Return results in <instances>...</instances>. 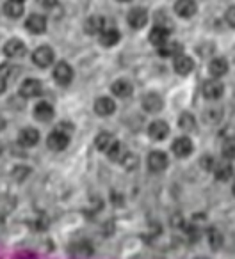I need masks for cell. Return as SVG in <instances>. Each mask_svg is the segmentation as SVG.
<instances>
[{
  "instance_id": "obj_1",
  "label": "cell",
  "mask_w": 235,
  "mask_h": 259,
  "mask_svg": "<svg viewBox=\"0 0 235 259\" xmlns=\"http://www.w3.org/2000/svg\"><path fill=\"white\" fill-rule=\"evenodd\" d=\"M68 144H70V135L57 128H55L47 139V146L52 151H62V149L68 148Z\"/></svg>"
},
{
  "instance_id": "obj_2",
  "label": "cell",
  "mask_w": 235,
  "mask_h": 259,
  "mask_svg": "<svg viewBox=\"0 0 235 259\" xmlns=\"http://www.w3.org/2000/svg\"><path fill=\"white\" fill-rule=\"evenodd\" d=\"M55 54L50 47H40L34 50L32 54V62L38 66V68H48V66L54 62Z\"/></svg>"
},
{
  "instance_id": "obj_3",
  "label": "cell",
  "mask_w": 235,
  "mask_h": 259,
  "mask_svg": "<svg viewBox=\"0 0 235 259\" xmlns=\"http://www.w3.org/2000/svg\"><path fill=\"white\" fill-rule=\"evenodd\" d=\"M54 80L59 83V85H70L73 80V68L68 64V62L61 61L54 68Z\"/></svg>"
},
{
  "instance_id": "obj_4",
  "label": "cell",
  "mask_w": 235,
  "mask_h": 259,
  "mask_svg": "<svg viewBox=\"0 0 235 259\" xmlns=\"http://www.w3.org/2000/svg\"><path fill=\"white\" fill-rule=\"evenodd\" d=\"M202 93H203V96H205L207 100H219V98L223 96V93H224V87L217 78H212V80H207V82H203Z\"/></svg>"
},
{
  "instance_id": "obj_5",
  "label": "cell",
  "mask_w": 235,
  "mask_h": 259,
  "mask_svg": "<svg viewBox=\"0 0 235 259\" xmlns=\"http://www.w3.org/2000/svg\"><path fill=\"white\" fill-rule=\"evenodd\" d=\"M43 93V83L36 78H27L25 82L20 85V94L23 98H36Z\"/></svg>"
},
{
  "instance_id": "obj_6",
  "label": "cell",
  "mask_w": 235,
  "mask_h": 259,
  "mask_svg": "<svg viewBox=\"0 0 235 259\" xmlns=\"http://www.w3.org/2000/svg\"><path fill=\"white\" fill-rule=\"evenodd\" d=\"M127 22L132 29H143L146 25V22H148V13L143 8H134L127 15Z\"/></svg>"
},
{
  "instance_id": "obj_7",
  "label": "cell",
  "mask_w": 235,
  "mask_h": 259,
  "mask_svg": "<svg viewBox=\"0 0 235 259\" xmlns=\"http://www.w3.org/2000/svg\"><path fill=\"white\" fill-rule=\"evenodd\" d=\"M167 167V155L162 151H152L148 155V169L152 172H162Z\"/></svg>"
},
{
  "instance_id": "obj_8",
  "label": "cell",
  "mask_w": 235,
  "mask_h": 259,
  "mask_svg": "<svg viewBox=\"0 0 235 259\" xmlns=\"http://www.w3.org/2000/svg\"><path fill=\"white\" fill-rule=\"evenodd\" d=\"M196 11H198V6L194 0H177V4H175V13L180 18H192Z\"/></svg>"
},
{
  "instance_id": "obj_9",
  "label": "cell",
  "mask_w": 235,
  "mask_h": 259,
  "mask_svg": "<svg viewBox=\"0 0 235 259\" xmlns=\"http://www.w3.org/2000/svg\"><path fill=\"white\" fill-rule=\"evenodd\" d=\"M173 68H175V71H177L178 75L185 76V75H189L192 69H194V61H192L189 55L180 54V55H177V57H175Z\"/></svg>"
},
{
  "instance_id": "obj_10",
  "label": "cell",
  "mask_w": 235,
  "mask_h": 259,
  "mask_svg": "<svg viewBox=\"0 0 235 259\" xmlns=\"http://www.w3.org/2000/svg\"><path fill=\"white\" fill-rule=\"evenodd\" d=\"M148 135L153 141H164L170 135V126H167L166 121H160V119L159 121H153L148 126Z\"/></svg>"
},
{
  "instance_id": "obj_11",
  "label": "cell",
  "mask_w": 235,
  "mask_h": 259,
  "mask_svg": "<svg viewBox=\"0 0 235 259\" xmlns=\"http://www.w3.org/2000/svg\"><path fill=\"white\" fill-rule=\"evenodd\" d=\"M164 107V101L162 98L159 96V94L155 93H148L143 96V108H145L146 112H152V114H155V112L162 110Z\"/></svg>"
},
{
  "instance_id": "obj_12",
  "label": "cell",
  "mask_w": 235,
  "mask_h": 259,
  "mask_svg": "<svg viewBox=\"0 0 235 259\" xmlns=\"http://www.w3.org/2000/svg\"><path fill=\"white\" fill-rule=\"evenodd\" d=\"M171 149H173V153L178 156V158H185V156H189L192 153L191 139H189V137H178L177 141L173 142Z\"/></svg>"
},
{
  "instance_id": "obj_13",
  "label": "cell",
  "mask_w": 235,
  "mask_h": 259,
  "mask_svg": "<svg viewBox=\"0 0 235 259\" xmlns=\"http://www.w3.org/2000/svg\"><path fill=\"white\" fill-rule=\"evenodd\" d=\"M25 27L32 34H43L47 30V18L41 15H30L25 22Z\"/></svg>"
},
{
  "instance_id": "obj_14",
  "label": "cell",
  "mask_w": 235,
  "mask_h": 259,
  "mask_svg": "<svg viewBox=\"0 0 235 259\" xmlns=\"http://www.w3.org/2000/svg\"><path fill=\"white\" fill-rule=\"evenodd\" d=\"M18 141L25 148H32L40 142V132L36 128H23L18 135Z\"/></svg>"
},
{
  "instance_id": "obj_15",
  "label": "cell",
  "mask_w": 235,
  "mask_h": 259,
  "mask_svg": "<svg viewBox=\"0 0 235 259\" xmlns=\"http://www.w3.org/2000/svg\"><path fill=\"white\" fill-rule=\"evenodd\" d=\"M167 39H170V29H166L162 25H155L152 29V32H150V43L155 45L157 48L166 45Z\"/></svg>"
},
{
  "instance_id": "obj_16",
  "label": "cell",
  "mask_w": 235,
  "mask_h": 259,
  "mask_svg": "<svg viewBox=\"0 0 235 259\" xmlns=\"http://www.w3.org/2000/svg\"><path fill=\"white\" fill-rule=\"evenodd\" d=\"M214 176H216V180L219 181H228L231 176H233V165H231L228 160H223V162L216 163L212 169Z\"/></svg>"
},
{
  "instance_id": "obj_17",
  "label": "cell",
  "mask_w": 235,
  "mask_h": 259,
  "mask_svg": "<svg viewBox=\"0 0 235 259\" xmlns=\"http://www.w3.org/2000/svg\"><path fill=\"white\" fill-rule=\"evenodd\" d=\"M4 54L11 59H18L25 54V45H23L22 39H9L4 45Z\"/></svg>"
},
{
  "instance_id": "obj_18",
  "label": "cell",
  "mask_w": 235,
  "mask_h": 259,
  "mask_svg": "<svg viewBox=\"0 0 235 259\" xmlns=\"http://www.w3.org/2000/svg\"><path fill=\"white\" fill-rule=\"evenodd\" d=\"M34 117L41 122H48L54 117V108H52V105L47 103V101H40V103L34 107Z\"/></svg>"
},
{
  "instance_id": "obj_19",
  "label": "cell",
  "mask_w": 235,
  "mask_h": 259,
  "mask_svg": "<svg viewBox=\"0 0 235 259\" xmlns=\"http://www.w3.org/2000/svg\"><path fill=\"white\" fill-rule=\"evenodd\" d=\"M105 27V18L104 16H91V18H87V22L84 23V30H86V34H89V36H94V34H100L102 30H104Z\"/></svg>"
},
{
  "instance_id": "obj_20",
  "label": "cell",
  "mask_w": 235,
  "mask_h": 259,
  "mask_svg": "<svg viewBox=\"0 0 235 259\" xmlns=\"http://www.w3.org/2000/svg\"><path fill=\"white\" fill-rule=\"evenodd\" d=\"M116 110V103L111 100V98L104 96V98H98L96 101H94V112H96L98 115H111L112 112Z\"/></svg>"
},
{
  "instance_id": "obj_21",
  "label": "cell",
  "mask_w": 235,
  "mask_h": 259,
  "mask_svg": "<svg viewBox=\"0 0 235 259\" xmlns=\"http://www.w3.org/2000/svg\"><path fill=\"white\" fill-rule=\"evenodd\" d=\"M209 73L214 76V78H219V76L226 75V73H228L226 59H223V57L212 59V61H210V64H209Z\"/></svg>"
},
{
  "instance_id": "obj_22",
  "label": "cell",
  "mask_w": 235,
  "mask_h": 259,
  "mask_svg": "<svg viewBox=\"0 0 235 259\" xmlns=\"http://www.w3.org/2000/svg\"><path fill=\"white\" fill-rule=\"evenodd\" d=\"M111 91H112V94L114 96H118V98H127V96H130L132 94V91H134V87H132V83L128 82V80H116L114 83L111 85Z\"/></svg>"
},
{
  "instance_id": "obj_23",
  "label": "cell",
  "mask_w": 235,
  "mask_h": 259,
  "mask_svg": "<svg viewBox=\"0 0 235 259\" xmlns=\"http://www.w3.org/2000/svg\"><path fill=\"white\" fill-rule=\"evenodd\" d=\"M120 41V30L118 29H104L100 32V45L105 48L114 47Z\"/></svg>"
},
{
  "instance_id": "obj_24",
  "label": "cell",
  "mask_w": 235,
  "mask_h": 259,
  "mask_svg": "<svg viewBox=\"0 0 235 259\" xmlns=\"http://www.w3.org/2000/svg\"><path fill=\"white\" fill-rule=\"evenodd\" d=\"M23 11H25V8H23V4L18 2V0H9V2H6V6H4V13L13 20L20 18V16L23 15Z\"/></svg>"
},
{
  "instance_id": "obj_25",
  "label": "cell",
  "mask_w": 235,
  "mask_h": 259,
  "mask_svg": "<svg viewBox=\"0 0 235 259\" xmlns=\"http://www.w3.org/2000/svg\"><path fill=\"white\" fill-rule=\"evenodd\" d=\"M70 250L75 257H89L93 254V247L89 245V241H77L70 247Z\"/></svg>"
},
{
  "instance_id": "obj_26",
  "label": "cell",
  "mask_w": 235,
  "mask_h": 259,
  "mask_svg": "<svg viewBox=\"0 0 235 259\" xmlns=\"http://www.w3.org/2000/svg\"><path fill=\"white\" fill-rule=\"evenodd\" d=\"M114 142H116V139L112 137L111 134H100L96 137V141H94V144H96V149H100V151H104V153H107L109 149L114 146Z\"/></svg>"
},
{
  "instance_id": "obj_27",
  "label": "cell",
  "mask_w": 235,
  "mask_h": 259,
  "mask_svg": "<svg viewBox=\"0 0 235 259\" xmlns=\"http://www.w3.org/2000/svg\"><path fill=\"white\" fill-rule=\"evenodd\" d=\"M182 45L180 43H166L162 45V47H159V54L162 55V57H177V55L182 54Z\"/></svg>"
},
{
  "instance_id": "obj_28",
  "label": "cell",
  "mask_w": 235,
  "mask_h": 259,
  "mask_svg": "<svg viewBox=\"0 0 235 259\" xmlns=\"http://www.w3.org/2000/svg\"><path fill=\"white\" fill-rule=\"evenodd\" d=\"M178 124H180L182 130H187V132H194L196 130V119L192 114H189V112H184V114L180 115V119H178Z\"/></svg>"
},
{
  "instance_id": "obj_29",
  "label": "cell",
  "mask_w": 235,
  "mask_h": 259,
  "mask_svg": "<svg viewBox=\"0 0 235 259\" xmlns=\"http://www.w3.org/2000/svg\"><path fill=\"white\" fill-rule=\"evenodd\" d=\"M11 69L13 68H9V66H2V68H0V94H2L6 91V87H8V83H9V80H11L15 75H18V73H9Z\"/></svg>"
},
{
  "instance_id": "obj_30",
  "label": "cell",
  "mask_w": 235,
  "mask_h": 259,
  "mask_svg": "<svg viewBox=\"0 0 235 259\" xmlns=\"http://www.w3.org/2000/svg\"><path fill=\"white\" fill-rule=\"evenodd\" d=\"M221 153L226 160H235V137H230L223 142Z\"/></svg>"
},
{
  "instance_id": "obj_31",
  "label": "cell",
  "mask_w": 235,
  "mask_h": 259,
  "mask_svg": "<svg viewBox=\"0 0 235 259\" xmlns=\"http://www.w3.org/2000/svg\"><path fill=\"white\" fill-rule=\"evenodd\" d=\"M107 155H109V158H111V160H121V144H120V142L116 141L114 146H112V148L107 151Z\"/></svg>"
},
{
  "instance_id": "obj_32",
  "label": "cell",
  "mask_w": 235,
  "mask_h": 259,
  "mask_svg": "<svg viewBox=\"0 0 235 259\" xmlns=\"http://www.w3.org/2000/svg\"><path fill=\"white\" fill-rule=\"evenodd\" d=\"M121 162H123V165L127 167V169H136L138 167V156L136 155H130V153H127L125 155V158H121Z\"/></svg>"
},
{
  "instance_id": "obj_33",
  "label": "cell",
  "mask_w": 235,
  "mask_h": 259,
  "mask_svg": "<svg viewBox=\"0 0 235 259\" xmlns=\"http://www.w3.org/2000/svg\"><path fill=\"white\" fill-rule=\"evenodd\" d=\"M199 165L203 167L205 170H209V172H212V169H214V165H216V160L212 158L210 155H205L202 160H199Z\"/></svg>"
},
{
  "instance_id": "obj_34",
  "label": "cell",
  "mask_w": 235,
  "mask_h": 259,
  "mask_svg": "<svg viewBox=\"0 0 235 259\" xmlns=\"http://www.w3.org/2000/svg\"><path fill=\"white\" fill-rule=\"evenodd\" d=\"M224 20H226L228 25L235 29V6H231L230 9H226V13H224Z\"/></svg>"
},
{
  "instance_id": "obj_35",
  "label": "cell",
  "mask_w": 235,
  "mask_h": 259,
  "mask_svg": "<svg viewBox=\"0 0 235 259\" xmlns=\"http://www.w3.org/2000/svg\"><path fill=\"white\" fill-rule=\"evenodd\" d=\"M13 172H15L13 176H15L16 180H23V178H27V174L30 172V169H27V167H16Z\"/></svg>"
},
{
  "instance_id": "obj_36",
  "label": "cell",
  "mask_w": 235,
  "mask_h": 259,
  "mask_svg": "<svg viewBox=\"0 0 235 259\" xmlns=\"http://www.w3.org/2000/svg\"><path fill=\"white\" fill-rule=\"evenodd\" d=\"M40 2H41V6H45V8H54L57 0H40Z\"/></svg>"
},
{
  "instance_id": "obj_37",
  "label": "cell",
  "mask_w": 235,
  "mask_h": 259,
  "mask_svg": "<svg viewBox=\"0 0 235 259\" xmlns=\"http://www.w3.org/2000/svg\"><path fill=\"white\" fill-rule=\"evenodd\" d=\"M18 259H36V257H34V255H20Z\"/></svg>"
},
{
  "instance_id": "obj_38",
  "label": "cell",
  "mask_w": 235,
  "mask_h": 259,
  "mask_svg": "<svg viewBox=\"0 0 235 259\" xmlns=\"http://www.w3.org/2000/svg\"><path fill=\"white\" fill-rule=\"evenodd\" d=\"M231 192H233V195H235V183H233V187H231Z\"/></svg>"
},
{
  "instance_id": "obj_39",
  "label": "cell",
  "mask_w": 235,
  "mask_h": 259,
  "mask_svg": "<svg viewBox=\"0 0 235 259\" xmlns=\"http://www.w3.org/2000/svg\"><path fill=\"white\" fill-rule=\"evenodd\" d=\"M118 2H130V0H118Z\"/></svg>"
},
{
  "instance_id": "obj_40",
  "label": "cell",
  "mask_w": 235,
  "mask_h": 259,
  "mask_svg": "<svg viewBox=\"0 0 235 259\" xmlns=\"http://www.w3.org/2000/svg\"><path fill=\"white\" fill-rule=\"evenodd\" d=\"M0 153H2V146H0Z\"/></svg>"
},
{
  "instance_id": "obj_41",
  "label": "cell",
  "mask_w": 235,
  "mask_h": 259,
  "mask_svg": "<svg viewBox=\"0 0 235 259\" xmlns=\"http://www.w3.org/2000/svg\"><path fill=\"white\" fill-rule=\"evenodd\" d=\"M18 2H23V0H18Z\"/></svg>"
}]
</instances>
